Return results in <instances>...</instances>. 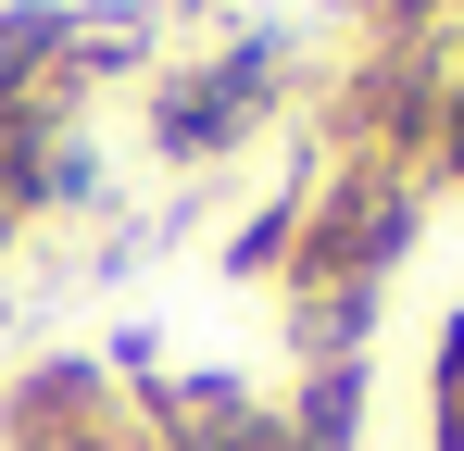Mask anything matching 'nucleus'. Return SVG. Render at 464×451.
I'll return each mask as SVG.
<instances>
[{
    "mask_svg": "<svg viewBox=\"0 0 464 451\" xmlns=\"http://www.w3.org/2000/svg\"><path fill=\"white\" fill-rule=\"evenodd\" d=\"M302 201H314V176H289L264 214L227 238V276H289V238H302Z\"/></svg>",
    "mask_w": 464,
    "mask_h": 451,
    "instance_id": "5",
    "label": "nucleus"
},
{
    "mask_svg": "<svg viewBox=\"0 0 464 451\" xmlns=\"http://www.w3.org/2000/svg\"><path fill=\"white\" fill-rule=\"evenodd\" d=\"M276 75H289L276 38H238V51H214V63L163 75V88H151V150H163V163H214V150H238L264 113H276Z\"/></svg>",
    "mask_w": 464,
    "mask_h": 451,
    "instance_id": "1",
    "label": "nucleus"
},
{
    "mask_svg": "<svg viewBox=\"0 0 464 451\" xmlns=\"http://www.w3.org/2000/svg\"><path fill=\"white\" fill-rule=\"evenodd\" d=\"M427 439L464 451V313L440 326V351H427Z\"/></svg>",
    "mask_w": 464,
    "mask_h": 451,
    "instance_id": "6",
    "label": "nucleus"
},
{
    "mask_svg": "<svg viewBox=\"0 0 464 451\" xmlns=\"http://www.w3.org/2000/svg\"><path fill=\"white\" fill-rule=\"evenodd\" d=\"M163 13H214V0H163Z\"/></svg>",
    "mask_w": 464,
    "mask_h": 451,
    "instance_id": "8",
    "label": "nucleus"
},
{
    "mask_svg": "<svg viewBox=\"0 0 464 451\" xmlns=\"http://www.w3.org/2000/svg\"><path fill=\"white\" fill-rule=\"evenodd\" d=\"M352 439H364V364H302L289 451H352Z\"/></svg>",
    "mask_w": 464,
    "mask_h": 451,
    "instance_id": "4",
    "label": "nucleus"
},
{
    "mask_svg": "<svg viewBox=\"0 0 464 451\" xmlns=\"http://www.w3.org/2000/svg\"><path fill=\"white\" fill-rule=\"evenodd\" d=\"M13 226H25V163L0 150V251H13Z\"/></svg>",
    "mask_w": 464,
    "mask_h": 451,
    "instance_id": "7",
    "label": "nucleus"
},
{
    "mask_svg": "<svg viewBox=\"0 0 464 451\" xmlns=\"http://www.w3.org/2000/svg\"><path fill=\"white\" fill-rule=\"evenodd\" d=\"M0 451H151V439H139V401L101 364H38L0 401Z\"/></svg>",
    "mask_w": 464,
    "mask_h": 451,
    "instance_id": "2",
    "label": "nucleus"
},
{
    "mask_svg": "<svg viewBox=\"0 0 464 451\" xmlns=\"http://www.w3.org/2000/svg\"><path fill=\"white\" fill-rule=\"evenodd\" d=\"M139 439L151 451H289V414L251 376H151L139 389Z\"/></svg>",
    "mask_w": 464,
    "mask_h": 451,
    "instance_id": "3",
    "label": "nucleus"
}]
</instances>
